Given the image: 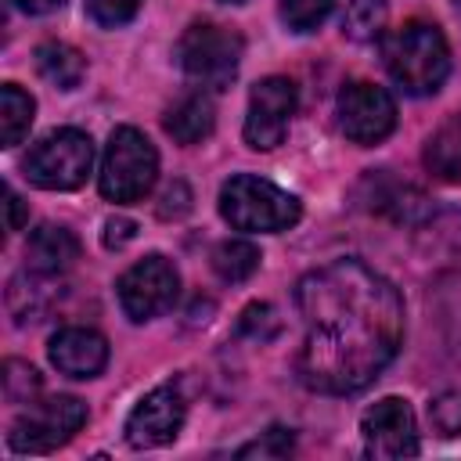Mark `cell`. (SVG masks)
Segmentation results:
<instances>
[{"mask_svg":"<svg viewBox=\"0 0 461 461\" xmlns=\"http://www.w3.org/2000/svg\"><path fill=\"white\" fill-rule=\"evenodd\" d=\"M187 209H191V191H187V184H184V180H173V184L162 191L158 216H162V220H180Z\"/></svg>","mask_w":461,"mask_h":461,"instance_id":"f1b7e54d","label":"cell"},{"mask_svg":"<svg viewBox=\"0 0 461 461\" xmlns=\"http://www.w3.org/2000/svg\"><path fill=\"white\" fill-rule=\"evenodd\" d=\"M335 115H339V130L353 140V144H378L396 130V101L385 86L357 79L346 83L339 90L335 101Z\"/></svg>","mask_w":461,"mask_h":461,"instance_id":"ba28073f","label":"cell"},{"mask_svg":"<svg viewBox=\"0 0 461 461\" xmlns=\"http://www.w3.org/2000/svg\"><path fill=\"white\" fill-rule=\"evenodd\" d=\"M295 306L306 324L295 367L313 393L367 389L403 346V299L360 259H331L299 277Z\"/></svg>","mask_w":461,"mask_h":461,"instance_id":"6da1fadb","label":"cell"},{"mask_svg":"<svg viewBox=\"0 0 461 461\" xmlns=\"http://www.w3.org/2000/svg\"><path fill=\"white\" fill-rule=\"evenodd\" d=\"M40 393V375L25 360H7L4 364V396L11 403H32Z\"/></svg>","mask_w":461,"mask_h":461,"instance_id":"d4e9b609","label":"cell"},{"mask_svg":"<svg viewBox=\"0 0 461 461\" xmlns=\"http://www.w3.org/2000/svg\"><path fill=\"white\" fill-rule=\"evenodd\" d=\"M166 133L176 140V144H198L212 133L216 126V108L209 101V94H184L162 119Z\"/></svg>","mask_w":461,"mask_h":461,"instance_id":"e0dca14e","label":"cell"},{"mask_svg":"<svg viewBox=\"0 0 461 461\" xmlns=\"http://www.w3.org/2000/svg\"><path fill=\"white\" fill-rule=\"evenodd\" d=\"M86 425V403L76 396L32 400L29 411L11 425L7 443L14 454H50Z\"/></svg>","mask_w":461,"mask_h":461,"instance_id":"52a82bcc","label":"cell"},{"mask_svg":"<svg viewBox=\"0 0 461 461\" xmlns=\"http://www.w3.org/2000/svg\"><path fill=\"white\" fill-rule=\"evenodd\" d=\"M184 414H187V400H184L180 385H173V382L155 385L130 411V418H126V443L133 450L166 447V443H173L180 436Z\"/></svg>","mask_w":461,"mask_h":461,"instance_id":"7c38bea8","label":"cell"},{"mask_svg":"<svg viewBox=\"0 0 461 461\" xmlns=\"http://www.w3.org/2000/svg\"><path fill=\"white\" fill-rule=\"evenodd\" d=\"M335 0H281V18L292 32H313L328 14Z\"/></svg>","mask_w":461,"mask_h":461,"instance_id":"603a6c76","label":"cell"},{"mask_svg":"<svg viewBox=\"0 0 461 461\" xmlns=\"http://www.w3.org/2000/svg\"><path fill=\"white\" fill-rule=\"evenodd\" d=\"M364 187H371V194H367V209L371 212L393 216L400 223H418V216L429 212V198L411 184H400V180H389L382 173H371L364 180Z\"/></svg>","mask_w":461,"mask_h":461,"instance_id":"9a60e30c","label":"cell"},{"mask_svg":"<svg viewBox=\"0 0 461 461\" xmlns=\"http://www.w3.org/2000/svg\"><path fill=\"white\" fill-rule=\"evenodd\" d=\"M241 54H245V40L220 22H191L176 43L180 68L209 90L230 86V79L238 76Z\"/></svg>","mask_w":461,"mask_h":461,"instance_id":"5b68a950","label":"cell"},{"mask_svg":"<svg viewBox=\"0 0 461 461\" xmlns=\"http://www.w3.org/2000/svg\"><path fill=\"white\" fill-rule=\"evenodd\" d=\"M137 238V223L130 220V216H108L104 220V230H101V241H104V249H126L130 241Z\"/></svg>","mask_w":461,"mask_h":461,"instance_id":"f546056e","label":"cell"},{"mask_svg":"<svg viewBox=\"0 0 461 461\" xmlns=\"http://www.w3.org/2000/svg\"><path fill=\"white\" fill-rule=\"evenodd\" d=\"M50 364L68 378H97L108 364V342L94 328H61L47 342Z\"/></svg>","mask_w":461,"mask_h":461,"instance_id":"4fadbf2b","label":"cell"},{"mask_svg":"<svg viewBox=\"0 0 461 461\" xmlns=\"http://www.w3.org/2000/svg\"><path fill=\"white\" fill-rule=\"evenodd\" d=\"M137 11H140V0H86V14L101 29H119L133 22Z\"/></svg>","mask_w":461,"mask_h":461,"instance_id":"4316f807","label":"cell"},{"mask_svg":"<svg viewBox=\"0 0 461 461\" xmlns=\"http://www.w3.org/2000/svg\"><path fill=\"white\" fill-rule=\"evenodd\" d=\"M227 4H241V0H227Z\"/></svg>","mask_w":461,"mask_h":461,"instance_id":"d6a6232c","label":"cell"},{"mask_svg":"<svg viewBox=\"0 0 461 461\" xmlns=\"http://www.w3.org/2000/svg\"><path fill=\"white\" fill-rule=\"evenodd\" d=\"M36 68L47 83H54L58 90H76L86 76V58L61 40H43L36 47Z\"/></svg>","mask_w":461,"mask_h":461,"instance_id":"ac0fdd59","label":"cell"},{"mask_svg":"<svg viewBox=\"0 0 461 461\" xmlns=\"http://www.w3.org/2000/svg\"><path fill=\"white\" fill-rule=\"evenodd\" d=\"M18 11H25V14H50V11H58L65 0H11Z\"/></svg>","mask_w":461,"mask_h":461,"instance_id":"1f68e13d","label":"cell"},{"mask_svg":"<svg viewBox=\"0 0 461 461\" xmlns=\"http://www.w3.org/2000/svg\"><path fill=\"white\" fill-rule=\"evenodd\" d=\"M295 83L288 76H267L252 86L249 94V112H245V144L256 151H274L285 133L288 122L295 115Z\"/></svg>","mask_w":461,"mask_h":461,"instance_id":"30bf717a","label":"cell"},{"mask_svg":"<svg viewBox=\"0 0 461 461\" xmlns=\"http://www.w3.org/2000/svg\"><path fill=\"white\" fill-rule=\"evenodd\" d=\"M119 306L130 321L144 324L158 313H166L176 303L180 292V274L166 256H144L119 277Z\"/></svg>","mask_w":461,"mask_h":461,"instance_id":"9c48e42d","label":"cell"},{"mask_svg":"<svg viewBox=\"0 0 461 461\" xmlns=\"http://www.w3.org/2000/svg\"><path fill=\"white\" fill-rule=\"evenodd\" d=\"M429 421L439 436H461V389H443L429 400Z\"/></svg>","mask_w":461,"mask_h":461,"instance_id":"484cf974","label":"cell"},{"mask_svg":"<svg viewBox=\"0 0 461 461\" xmlns=\"http://www.w3.org/2000/svg\"><path fill=\"white\" fill-rule=\"evenodd\" d=\"M47 277L50 274H36L29 267H25V274L11 277V285H7V310H11L14 324L43 321V313L54 306V299L61 295V288H54Z\"/></svg>","mask_w":461,"mask_h":461,"instance_id":"2e32d148","label":"cell"},{"mask_svg":"<svg viewBox=\"0 0 461 461\" xmlns=\"http://www.w3.org/2000/svg\"><path fill=\"white\" fill-rule=\"evenodd\" d=\"M292 447H295L292 429L274 425V429H267L259 439L245 443V447L238 450V457H285V454H292Z\"/></svg>","mask_w":461,"mask_h":461,"instance_id":"83f0119b","label":"cell"},{"mask_svg":"<svg viewBox=\"0 0 461 461\" xmlns=\"http://www.w3.org/2000/svg\"><path fill=\"white\" fill-rule=\"evenodd\" d=\"M425 162L436 176L443 180H461V112L443 122L432 137H429V148H425Z\"/></svg>","mask_w":461,"mask_h":461,"instance_id":"44dd1931","label":"cell"},{"mask_svg":"<svg viewBox=\"0 0 461 461\" xmlns=\"http://www.w3.org/2000/svg\"><path fill=\"white\" fill-rule=\"evenodd\" d=\"M32 112H36V101L18 83L0 86V144L4 148L22 144V137L32 126Z\"/></svg>","mask_w":461,"mask_h":461,"instance_id":"ffe728a7","label":"cell"},{"mask_svg":"<svg viewBox=\"0 0 461 461\" xmlns=\"http://www.w3.org/2000/svg\"><path fill=\"white\" fill-rule=\"evenodd\" d=\"M385 0H349L342 14V32L357 43H371L385 36Z\"/></svg>","mask_w":461,"mask_h":461,"instance_id":"7402d4cb","label":"cell"},{"mask_svg":"<svg viewBox=\"0 0 461 461\" xmlns=\"http://www.w3.org/2000/svg\"><path fill=\"white\" fill-rule=\"evenodd\" d=\"M360 436L367 457L400 461L418 454V421L400 396H382L375 407H367L360 418Z\"/></svg>","mask_w":461,"mask_h":461,"instance_id":"8fae6325","label":"cell"},{"mask_svg":"<svg viewBox=\"0 0 461 461\" xmlns=\"http://www.w3.org/2000/svg\"><path fill=\"white\" fill-rule=\"evenodd\" d=\"M4 205H7V230H22V223H25V202H22V194L14 191V187H4Z\"/></svg>","mask_w":461,"mask_h":461,"instance_id":"4dcf8cb0","label":"cell"},{"mask_svg":"<svg viewBox=\"0 0 461 461\" xmlns=\"http://www.w3.org/2000/svg\"><path fill=\"white\" fill-rule=\"evenodd\" d=\"M238 331L252 342H270L277 331H281V317L270 303H252L241 310V321H238Z\"/></svg>","mask_w":461,"mask_h":461,"instance_id":"cb8c5ba5","label":"cell"},{"mask_svg":"<svg viewBox=\"0 0 461 461\" xmlns=\"http://www.w3.org/2000/svg\"><path fill=\"white\" fill-rule=\"evenodd\" d=\"M259 259H263L259 249H256L252 241H245V238H227V241H220V245L212 249V256H209L216 277L227 281V285L249 281V277L259 270Z\"/></svg>","mask_w":461,"mask_h":461,"instance_id":"d6986e66","label":"cell"},{"mask_svg":"<svg viewBox=\"0 0 461 461\" xmlns=\"http://www.w3.org/2000/svg\"><path fill=\"white\" fill-rule=\"evenodd\" d=\"M382 61L393 83L411 97H429L443 86L450 72V47L439 25L411 18L389 36H382Z\"/></svg>","mask_w":461,"mask_h":461,"instance_id":"7a4b0ae2","label":"cell"},{"mask_svg":"<svg viewBox=\"0 0 461 461\" xmlns=\"http://www.w3.org/2000/svg\"><path fill=\"white\" fill-rule=\"evenodd\" d=\"M155 176H158L155 144L133 126H115L104 144V158H101V173H97L101 194L108 202H137L151 191Z\"/></svg>","mask_w":461,"mask_h":461,"instance_id":"277c9868","label":"cell"},{"mask_svg":"<svg viewBox=\"0 0 461 461\" xmlns=\"http://www.w3.org/2000/svg\"><path fill=\"white\" fill-rule=\"evenodd\" d=\"M220 216L234 230L274 234V230H288L292 223H299L303 205L285 187L263 176H252V173H238L220 187Z\"/></svg>","mask_w":461,"mask_h":461,"instance_id":"3957f363","label":"cell"},{"mask_svg":"<svg viewBox=\"0 0 461 461\" xmlns=\"http://www.w3.org/2000/svg\"><path fill=\"white\" fill-rule=\"evenodd\" d=\"M90 166H94V144L76 126L50 130L22 158V173L29 176V184L43 191H76L90 176Z\"/></svg>","mask_w":461,"mask_h":461,"instance_id":"8992f818","label":"cell"},{"mask_svg":"<svg viewBox=\"0 0 461 461\" xmlns=\"http://www.w3.org/2000/svg\"><path fill=\"white\" fill-rule=\"evenodd\" d=\"M79 259V238L61 223H43L25 241V267L36 274H61Z\"/></svg>","mask_w":461,"mask_h":461,"instance_id":"5bb4252c","label":"cell"}]
</instances>
